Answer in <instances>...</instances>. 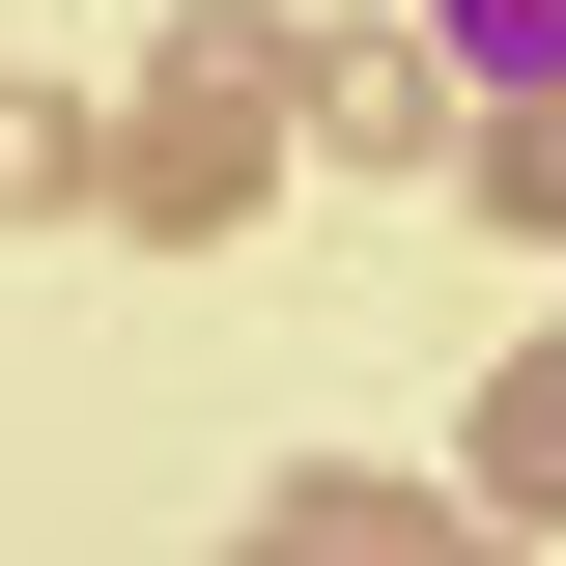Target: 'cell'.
Instances as JSON below:
<instances>
[{"mask_svg":"<svg viewBox=\"0 0 566 566\" xmlns=\"http://www.w3.org/2000/svg\"><path fill=\"white\" fill-rule=\"evenodd\" d=\"M482 538H566V340L482 368Z\"/></svg>","mask_w":566,"mask_h":566,"instance_id":"cell-2","label":"cell"},{"mask_svg":"<svg viewBox=\"0 0 566 566\" xmlns=\"http://www.w3.org/2000/svg\"><path fill=\"white\" fill-rule=\"evenodd\" d=\"M312 566H510L482 510H312Z\"/></svg>","mask_w":566,"mask_h":566,"instance_id":"cell-5","label":"cell"},{"mask_svg":"<svg viewBox=\"0 0 566 566\" xmlns=\"http://www.w3.org/2000/svg\"><path fill=\"white\" fill-rule=\"evenodd\" d=\"M0 199H29V227L85 199V114H57V85H0Z\"/></svg>","mask_w":566,"mask_h":566,"instance_id":"cell-6","label":"cell"},{"mask_svg":"<svg viewBox=\"0 0 566 566\" xmlns=\"http://www.w3.org/2000/svg\"><path fill=\"white\" fill-rule=\"evenodd\" d=\"M283 114L340 142V170H397V142H453V114H482V85L424 57V29H283Z\"/></svg>","mask_w":566,"mask_h":566,"instance_id":"cell-1","label":"cell"},{"mask_svg":"<svg viewBox=\"0 0 566 566\" xmlns=\"http://www.w3.org/2000/svg\"><path fill=\"white\" fill-rule=\"evenodd\" d=\"M424 57L482 85V114H538V85H566V0H424Z\"/></svg>","mask_w":566,"mask_h":566,"instance_id":"cell-3","label":"cell"},{"mask_svg":"<svg viewBox=\"0 0 566 566\" xmlns=\"http://www.w3.org/2000/svg\"><path fill=\"white\" fill-rule=\"evenodd\" d=\"M453 170H482V227H538V255H566V85H538V114H453Z\"/></svg>","mask_w":566,"mask_h":566,"instance_id":"cell-4","label":"cell"},{"mask_svg":"<svg viewBox=\"0 0 566 566\" xmlns=\"http://www.w3.org/2000/svg\"><path fill=\"white\" fill-rule=\"evenodd\" d=\"M283 566H312V538H283Z\"/></svg>","mask_w":566,"mask_h":566,"instance_id":"cell-7","label":"cell"}]
</instances>
